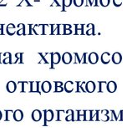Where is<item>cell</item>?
Instances as JSON below:
<instances>
[{
  "instance_id": "603a6c76",
  "label": "cell",
  "mask_w": 123,
  "mask_h": 128,
  "mask_svg": "<svg viewBox=\"0 0 123 128\" xmlns=\"http://www.w3.org/2000/svg\"><path fill=\"white\" fill-rule=\"evenodd\" d=\"M74 64H81L82 63V60L81 58L79 56V54L78 53H74Z\"/></svg>"
},
{
  "instance_id": "7c38bea8",
  "label": "cell",
  "mask_w": 123,
  "mask_h": 128,
  "mask_svg": "<svg viewBox=\"0 0 123 128\" xmlns=\"http://www.w3.org/2000/svg\"><path fill=\"white\" fill-rule=\"evenodd\" d=\"M24 118V113L22 110H17L14 112V119L16 120V122H21Z\"/></svg>"
},
{
  "instance_id": "5bb4252c",
  "label": "cell",
  "mask_w": 123,
  "mask_h": 128,
  "mask_svg": "<svg viewBox=\"0 0 123 128\" xmlns=\"http://www.w3.org/2000/svg\"><path fill=\"white\" fill-rule=\"evenodd\" d=\"M54 119V112L51 110H44V120L46 122H51Z\"/></svg>"
},
{
  "instance_id": "3957f363",
  "label": "cell",
  "mask_w": 123,
  "mask_h": 128,
  "mask_svg": "<svg viewBox=\"0 0 123 128\" xmlns=\"http://www.w3.org/2000/svg\"><path fill=\"white\" fill-rule=\"evenodd\" d=\"M106 90L108 92L110 93H114L117 90V84L116 83L115 81H110L107 83V86H106Z\"/></svg>"
},
{
  "instance_id": "836d02e7",
  "label": "cell",
  "mask_w": 123,
  "mask_h": 128,
  "mask_svg": "<svg viewBox=\"0 0 123 128\" xmlns=\"http://www.w3.org/2000/svg\"><path fill=\"white\" fill-rule=\"evenodd\" d=\"M100 110H96V113L95 115H94V118H96V122H99V120H100Z\"/></svg>"
},
{
  "instance_id": "6da1fadb",
  "label": "cell",
  "mask_w": 123,
  "mask_h": 128,
  "mask_svg": "<svg viewBox=\"0 0 123 128\" xmlns=\"http://www.w3.org/2000/svg\"><path fill=\"white\" fill-rule=\"evenodd\" d=\"M61 56H60V53L55 52L52 53L51 54V69H54V64H58L61 60Z\"/></svg>"
},
{
  "instance_id": "d590c367",
  "label": "cell",
  "mask_w": 123,
  "mask_h": 128,
  "mask_svg": "<svg viewBox=\"0 0 123 128\" xmlns=\"http://www.w3.org/2000/svg\"><path fill=\"white\" fill-rule=\"evenodd\" d=\"M112 112V118H114V120H119V116L116 115L115 110H110Z\"/></svg>"
},
{
  "instance_id": "ab89813d",
  "label": "cell",
  "mask_w": 123,
  "mask_h": 128,
  "mask_svg": "<svg viewBox=\"0 0 123 128\" xmlns=\"http://www.w3.org/2000/svg\"><path fill=\"white\" fill-rule=\"evenodd\" d=\"M74 27H76V30H84L85 25L84 24H76L74 25Z\"/></svg>"
},
{
  "instance_id": "e575fe53",
  "label": "cell",
  "mask_w": 123,
  "mask_h": 128,
  "mask_svg": "<svg viewBox=\"0 0 123 128\" xmlns=\"http://www.w3.org/2000/svg\"><path fill=\"white\" fill-rule=\"evenodd\" d=\"M100 120H102V122H108V120H110V119L108 115H101Z\"/></svg>"
},
{
  "instance_id": "4fadbf2b",
  "label": "cell",
  "mask_w": 123,
  "mask_h": 128,
  "mask_svg": "<svg viewBox=\"0 0 123 128\" xmlns=\"http://www.w3.org/2000/svg\"><path fill=\"white\" fill-rule=\"evenodd\" d=\"M64 90L68 93H71L72 91L74 90V82L72 81H67L66 84H64Z\"/></svg>"
},
{
  "instance_id": "60d3db41",
  "label": "cell",
  "mask_w": 123,
  "mask_h": 128,
  "mask_svg": "<svg viewBox=\"0 0 123 128\" xmlns=\"http://www.w3.org/2000/svg\"><path fill=\"white\" fill-rule=\"evenodd\" d=\"M54 84H55V86H59V87H61V86H63V83L60 81H54Z\"/></svg>"
},
{
  "instance_id": "8d00e7d4",
  "label": "cell",
  "mask_w": 123,
  "mask_h": 128,
  "mask_svg": "<svg viewBox=\"0 0 123 128\" xmlns=\"http://www.w3.org/2000/svg\"><path fill=\"white\" fill-rule=\"evenodd\" d=\"M24 3L26 4V5L28 6V7H31V6H32V5H31V4H30V2H28V0H23V1L20 3V4H18V6H19V7H20V6H23V5H24Z\"/></svg>"
},
{
  "instance_id": "9a60e30c",
  "label": "cell",
  "mask_w": 123,
  "mask_h": 128,
  "mask_svg": "<svg viewBox=\"0 0 123 128\" xmlns=\"http://www.w3.org/2000/svg\"><path fill=\"white\" fill-rule=\"evenodd\" d=\"M52 89V86L49 81H44L42 84V90L44 93H49Z\"/></svg>"
},
{
  "instance_id": "7a4b0ae2",
  "label": "cell",
  "mask_w": 123,
  "mask_h": 128,
  "mask_svg": "<svg viewBox=\"0 0 123 128\" xmlns=\"http://www.w3.org/2000/svg\"><path fill=\"white\" fill-rule=\"evenodd\" d=\"M96 89V84L94 81H89L86 82V92L88 93H93Z\"/></svg>"
},
{
  "instance_id": "83f0119b",
  "label": "cell",
  "mask_w": 123,
  "mask_h": 128,
  "mask_svg": "<svg viewBox=\"0 0 123 128\" xmlns=\"http://www.w3.org/2000/svg\"><path fill=\"white\" fill-rule=\"evenodd\" d=\"M87 4H90V6H99L98 4V0H94V1H91V0H87Z\"/></svg>"
},
{
  "instance_id": "d6a6232c",
  "label": "cell",
  "mask_w": 123,
  "mask_h": 128,
  "mask_svg": "<svg viewBox=\"0 0 123 128\" xmlns=\"http://www.w3.org/2000/svg\"><path fill=\"white\" fill-rule=\"evenodd\" d=\"M87 56H88V54L87 53H84L83 54V60H82V64H87L88 62V60H87Z\"/></svg>"
},
{
  "instance_id": "f6af8a7d",
  "label": "cell",
  "mask_w": 123,
  "mask_h": 128,
  "mask_svg": "<svg viewBox=\"0 0 123 128\" xmlns=\"http://www.w3.org/2000/svg\"><path fill=\"white\" fill-rule=\"evenodd\" d=\"M119 120H120V122H122L123 120V110H120V119Z\"/></svg>"
},
{
  "instance_id": "ba28073f",
  "label": "cell",
  "mask_w": 123,
  "mask_h": 128,
  "mask_svg": "<svg viewBox=\"0 0 123 128\" xmlns=\"http://www.w3.org/2000/svg\"><path fill=\"white\" fill-rule=\"evenodd\" d=\"M72 54H70V53H64V54L62 55V61H63L64 64H70V63L72 62Z\"/></svg>"
},
{
  "instance_id": "f1b7e54d",
  "label": "cell",
  "mask_w": 123,
  "mask_h": 128,
  "mask_svg": "<svg viewBox=\"0 0 123 128\" xmlns=\"http://www.w3.org/2000/svg\"><path fill=\"white\" fill-rule=\"evenodd\" d=\"M123 4V0H113V4L116 7H120L122 6Z\"/></svg>"
},
{
  "instance_id": "30bf717a",
  "label": "cell",
  "mask_w": 123,
  "mask_h": 128,
  "mask_svg": "<svg viewBox=\"0 0 123 128\" xmlns=\"http://www.w3.org/2000/svg\"><path fill=\"white\" fill-rule=\"evenodd\" d=\"M110 59H112V58H110V53L105 52V53H103V54H101L100 60H101V62H102L103 64H109V63L110 62Z\"/></svg>"
},
{
  "instance_id": "7bdbcfd3",
  "label": "cell",
  "mask_w": 123,
  "mask_h": 128,
  "mask_svg": "<svg viewBox=\"0 0 123 128\" xmlns=\"http://www.w3.org/2000/svg\"><path fill=\"white\" fill-rule=\"evenodd\" d=\"M100 114H101V115H108V114H109V110H101V112H100Z\"/></svg>"
},
{
  "instance_id": "bcb514c9",
  "label": "cell",
  "mask_w": 123,
  "mask_h": 128,
  "mask_svg": "<svg viewBox=\"0 0 123 128\" xmlns=\"http://www.w3.org/2000/svg\"><path fill=\"white\" fill-rule=\"evenodd\" d=\"M4 30V24H0V30Z\"/></svg>"
},
{
  "instance_id": "74e56055",
  "label": "cell",
  "mask_w": 123,
  "mask_h": 128,
  "mask_svg": "<svg viewBox=\"0 0 123 128\" xmlns=\"http://www.w3.org/2000/svg\"><path fill=\"white\" fill-rule=\"evenodd\" d=\"M64 88L63 87V86H61V87H59V86H55V90H54V92H62V91H64Z\"/></svg>"
},
{
  "instance_id": "2e32d148",
  "label": "cell",
  "mask_w": 123,
  "mask_h": 128,
  "mask_svg": "<svg viewBox=\"0 0 123 128\" xmlns=\"http://www.w3.org/2000/svg\"><path fill=\"white\" fill-rule=\"evenodd\" d=\"M94 112H95V110H85L86 122H92V120H94Z\"/></svg>"
},
{
  "instance_id": "8992f818",
  "label": "cell",
  "mask_w": 123,
  "mask_h": 128,
  "mask_svg": "<svg viewBox=\"0 0 123 128\" xmlns=\"http://www.w3.org/2000/svg\"><path fill=\"white\" fill-rule=\"evenodd\" d=\"M112 62L114 63L115 64H119L120 62L122 61V54H120L119 52L114 53L112 57Z\"/></svg>"
},
{
  "instance_id": "e0dca14e",
  "label": "cell",
  "mask_w": 123,
  "mask_h": 128,
  "mask_svg": "<svg viewBox=\"0 0 123 128\" xmlns=\"http://www.w3.org/2000/svg\"><path fill=\"white\" fill-rule=\"evenodd\" d=\"M18 30L17 31V34L21 36V35H26V26L24 24H20L18 25Z\"/></svg>"
},
{
  "instance_id": "b9f144b4",
  "label": "cell",
  "mask_w": 123,
  "mask_h": 128,
  "mask_svg": "<svg viewBox=\"0 0 123 128\" xmlns=\"http://www.w3.org/2000/svg\"><path fill=\"white\" fill-rule=\"evenodd\" d=\"M71 34H72V30H71V28H70V30H64V34H66V35Z\"/></svg>"
},
{
  "instance_id": "4316f807",
  "label": "cell",
  "mask_w": 123,
  "mask_h": 128,
  "mask_svg": "<svg viewBox=\"0 0 123 128\" xmlns=\"http://www.w3.org/2000/svg\"><path fill=\"white\" fill-rule=\"evenodd\" d=\"M73 3L74 4V6L81 7L84 4V0H73Z\"/></svg>"
},
{
  "instance_id": "c3c4849f",
  "label": "cell",
  "mask_w": 123,
  "mask_h": 128,
  "mask_svg": "<svg viewBox=\"0 0 123 128\" xmlns=\"http://www.w3.org/2000/svg\"><path fill=\"white\" fill-rule=\"evenodd\" d=\"M0 56H1V54H0ZM0 63H1V60H0Z\"/></svg>"
},
{
  "instance_id": "484cf974",
  "label": "cell",
  "mask_w": 123,
  "mask_h": 128,
  "mask_svg": "<svg viewBox=\"0 0 123 128\" xmlns=\"http://www.w3.org/2000/svg\"><path fill=\"white\" fill-rule=\"evenodd\" d=\"M110 3V0H100V4L102 7H107L109 6Z\"/></svg>"
},
{
  "instance_id": "d6986e66",
  "label": "cell",
  "mask_w": 123,
  "mask_h": 128,
  "mask_svg": "<svg viewBox=\"0 0 123 128\" xmlns=\"http://www.w3.org/2000/svg\"><path fill=\"white\" fill-rule=\"evenodd\" d=\"M7 33H8V34H9V35H14V34L16 33L15 25L10 24H8L7 26Z\"/></svg>"
},
{
  "instance_id": "ee69618b",
  "label": "cell",
  "mask_w": 123,
  "mask_h": 128,
  "mask_svg": "<svg viewBox=\"0 0 123 128\" xmlns=\"http://www.w3.org/2000/svg\"><path fill=\"white\" fill-rule=\"evenodd\" d=\"M71 28H72V25H70V24H64V30H70Z\"/></svg>"
},
{
  "instance_id": "1f68e13d",
  "label": "cell",
  "mask_w": 123,
  "mask_h": 128,
  "mask_svg": "<svg viewBox=\"0 0 123 128\" xmlns=\"http://www.w3.org/2000/svg\"><path fill=\"white\" fill-rule=\"evenodd\" d=\"M86 82H81L80 83V91L81 92H84V93H86Z\"/></svg>"
},
{
  "instance_id": "44dd1931",
  "label": "cell",
  "mask_w": 123,
  "mask_h": 128,
  "mask_svg": "<svg viewBox=\"0 0 123 128\" xmlns=\"http://www.w3.org/2000/svg\"><path fill=\"white\" fill-rule=\"evenodd\" d=\"M4 55V61H3L4 64H11V63H12V59H11V54H10V53L7 52Z\"/></svg>"
},
{
  "instance_id": "8fae6325",
  "label": "cell",
  "mask_w": 123,
  "mask_h": 128,
  "mask_svg": "<svg viewBox=\"0 0 123 128\" xmlns=\"http://www.w3.org/2000/svg\"><path fill=\"white\" fill-rule=\"evenodd\" d=\"M6 89L9 93H14V92H15V90H17V84L15 82L9 81L8 83L7 84Z\"/></svg>"
},
{
  "instance_id": "52a82bcc",
  "label": "cell",
  "mask_w": 123,
  "mask_h": 128,
  "mask_svg": "<svg viewBox=\"0 0 123 128\" xmlns=\"http://www.w3.org/2000/svg\"><path fill=\"white\" fill-rule=\"evenodd\" d=\"M30 92H36V93L40 94V82H38V81L30 82Z\"/></svg>"
},
{
  "instance_id": "cb8c5ba5",
  "label": "cell",
  "mask_w": 123,
  "mask_h": 128,
  "mask_svg": "<svg viewBox=\"0 0 123 128\" xmlns=\"http://www.w3.org/2000/svg\"><path fill=\"white\" fill-rule=\"evenodd\" d=\"M66 122H74L76 120V119H74V112L67 116L66 117Z\"/></svg>"
},
{
  "instance_id": "f546056e",
  "label": "cell",
  "mask_w": 123,
  "mask_h": 128,
  "mask_svg": "<svg viewBox=\"0 0 123 128\" xmlns=\"http://www.w3.org/2000/svg\"><path fill=\"white\" fill-rule=\"evenodd\" d=\"M64 34V24H60L59 26V35Z\"/></svg>"
},
{
  "instance_id": "4dcf8cb0",
  "label": "cell",
  "mask_w": 123,
  "mask_h": 128,
  "mask_svg": "<svg viewBox=\"0 0 123 128\" xmlns=\"http://www.w3.org/2000/svg\"><path fill=\"white\" fill-rule=\"evenodd\" d=\"M86 34V35H95V27L87 30Z\"/></svg>"
},
{
  "instance_id": "9c48e42d",
  "label": "cell",
  "mask_w": 123,
  "mask_h": 128,
  "mask_svg": "<svg viewBox=\"0 0 123 128\" xmlns=\"http://www.w3.org/2000/svg\"><path fill=\"white\" fill-rule=\"evenodd\" d=\"M31 117H32V120H34V122H40L41 118H42V113H41L40 110H35L32 112Z\"/></svg>"
},
{
  "instance_id": "f35d334b",
  "label": "cell",
  "mask_w": 123,
  "mask_h": 128,
  "mask_svg": "<svg viewBox=\"0 0 123 128\" xmlns=\"http://www.w3.org/2000/svg\"><path fill=\"white\" fill-rule=\"evenodd\" d=\"M80 81H77L76 82V92L79 93V92H81L80 91Z\"/></svg>"
},
{
  "instance_id": "7dc6e473",
  "label": "cell",
  "mask_w": 123,
  "mask_h": 128,
  "mask_svg": "<svg viewBox=\"0 0 123 128\" xmlns=\"http://www.w3.org/2000/svg\"><path fill=\"white\" fill-rule=\"evenodd\" d=\"M2 116H3V114H2V112H0V120H1V119H2Z\"/></svg>"
},
{
  "instance_id": "d4e9b609",
  "label": "cell",
  "mask_w": 123,
  "mask_h": 128,
  "mask_svg": "<svg viewBox=\"0 0 123 128\" xmlns=\"http://www.w3.org/2000/svg\"><path fill=\"white\" fill-rule=\"evenodd\" d=\"M14 112H13L12 110H7L6 112V120H10L12 117H14Z\"/></svg>"
},
{
  "instance_id": "ac0fdd59",
  "label": "cell",
  "mask_w": 123,
  "mask_h": 128,
  "mask_svg": "<svg viewBox=\"0 0 123 128\" xmlns=\"http://www.w3.org/2000/svg\"><path fill=\"white\" fill-rule=\"evenodd\" d=\"M77 113V119L78 122H86L85 117V110H76Z\"/></svg>"
},
{
  "instance_id": "ffe728a7",
  "label": "cell",
  "mask_w": 123,
  "mask_h": 128,
  "mask_svg": "<svg viewBox=\"0 0 123 128\" xmlns=\"http://www.w3.org/2000/svg\"><path fill=\"white\" fill-rule=\"evenodd\" d=\"M98 84H99V90H98V92L99 93H103V92H104V90H105V87L106 88L107 82H106V81H99Z\"/></svg>"
},
{
  "instance_id": "5b68a950",
  "label": "cell",
  "mask_w": 123,
  "mask_h": 128,
  "mask_svg": "<svg viewBox=\"0 0 123 128\" xmlns=\"http://www.w3.org/2000/svg\"><path fill=\"white\" fill-rule=\"evenodd\" d=\"M33 31L34 34L40 35L44 34V24H35L33 27Z\"/></svg>"
},
{
  "instance_id": "277c9868",
  "label": "cell",
  "mask_w": 123,
  "mask_h": 128,
  "mask_svg": "<svg viewBox=\"0 0 123 128\" xmlns=\"http://www.w3.org/2000/svg\"><path fill=\"white\" fill-rule=\"evenodd\" d=\"M99 61V56L98 54L95 52H92L89 54L88 56V62L90 63L91 64H96Z\"/></svg>"
},
{
  "instance_id": "7402d4cb",
  "label": "cell",
  "mask_w": 123,
  "mask_h": 128,
  "mask_svg": "<svg viewBox=\"0 0 123 128\" xmlns=\"http://www.w3.org/2000/svg\"><path fill=\"white\" fill-rule=\"evenodd\" d=\"M73 3V0H64L63 2V8H62V12H66V8L70 7Z\"/></svg>"
}]
</instances>
